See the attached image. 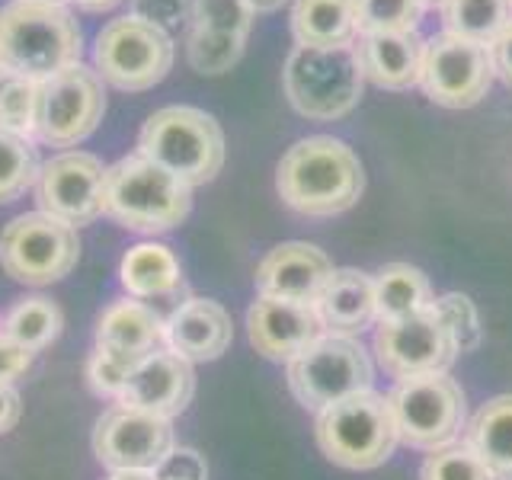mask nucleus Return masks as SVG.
Masks as SVG:
<instances>
[{
    "instance_id": "nucleus-1",
    "label": "nucleus",
    "mask_w": 512,
    "mask_h": 480,
    "mask_svg": "<svg viewBox=\"0 0 512 480\" xmlns=\"http://www.w3.org/2000/svg\"><path fill=\"white\" fill-rule=\"evenodd\" d=\"M276 189L298 215L333 218L359 202L365 173L346 141L314 135L285 151L276 170Z\"/></svg>"
},
{
    "instance_id": "nucleus-2",
    "label": "nucleus",
    "mask_w": 512,
    "mask_h": 480,
    "mask_svg": "<svg viewBox=\"0 0 512 480\" xmlns=\"http://www.w3.org/2000/svg\"><path fill=\"white\" fill-rule=\"evenodd\" d=\"M84 36L64 4H39V0H13L0 10V68L45 80L71 64H80Z\"/></svg>"
},
{
    "instance_id": "nucleus-3",
    "label": "nucleus",
    "mask_w": 512,
    "mask_h": 480,
    "mask_svg": "<svg viewBox=\"0 0 512 480\" xmlns=\"http://www.w3.org/2000/svg\"><path fill=\"white\" fill-rule=\"evenodd\" d=\"M138 154L186 186H202L212 183L224 167V132L205 109L164 106L144 122Z\"/></svg>"
},
{
    "instance_id": "nucleus-4",
    "label": "nucleus",
    "mask_w": 512,
    "mask_h": 480,
    "mask_svg": "<svg viewBox=\"0 0 512 480\" xmlns=\"http://www.w3.org/2000/svg\"><path fill=\"white\" fill-rule=\"evenodd\" d=\"M106 215L138 234H160L183 224L192 208V186L141 154L106 167Z\"/></svg>"
},
{
    "instance_id": "nucleus-5",
    "label": "nucleus",
    "mask_w": 512,
    "mask_h": 480,
    "mask_svg": "<svg viewBox=\"0 0 512 480\" xmlns=\"http://www.w3.org/2000/svg\"><path fill=\"white\" fill-rule=\"evenodd\" d=\"M362 61L356 45H295L285 64V93L298 116L336 122L359 106Z\"/></svg>"
},
{
    "instance_id": "nucleus-6",
    "label": "nucleus",
    "mask_w": 512,
    "mask_h": 480,
    "mask_svg": "<svg viewBox=\"0 0 512 480\" xmlns=\"http://www.w3.org/2000/svg\"><path fill=\"white\" fill-rule=\"evenodd\" d=\"M317 445L333 464L349 471H372L394 455L397 426L388 397L375 391L352 394L317 413Z\"/></svg>"
},
{
    "instance_id": "nucleus-7",
    "label": "nucleus",
    "mask_w": 512,
    "mask_h": 480,
    "mask_svg": "<svg viewBox=\"0 0 512 480\" xmlns=\"http://www.w3.org/2000/svg\"><path fill=\"white\" fill-rule=\"evenodd\" d=\"M288 388L301 407L320 413L352 394L372 391V359L356 336L320 333L308 349L288 359Z\"/></svg>"
},
{
    "instance_id": "nucleus-8",
    "label": "nucleus",
    "mask_w": 512,
    "mask_h": 480,
    "mask_svg": "<svg viewBox=\"0 0 512 480\" xmlns=\"http://www.w3.org/2000/svg\"><path fill=\"white\" fill-rule=\"evenodd\" d=\"M397 442L423 452L452 445L464 426V391L445 372L397 381L388 394Z\"/></svg>"
},
{
    "instance_id": "nucleus-9",
    "label": "nucleus",
    "mask_w": 512,
    "mask_h": 480,
    "mask_svg": "<svg viewBox=\"0 0 512 480\" xmlns=\"http://www.w3.org/2000/svg\"><path fill=\"white\" fill-rule=\"evenodd\" d=\"M106 112L103 77L87 64H71L39 80L36 90V141L48 148H74L96 132Z\"/></svg>"
},
{
    "instance_id": "nucleus-10",
    "label": "nucleus",
    "mask_w": 512,
    "mask_h": 480,
    "mask_svg": "<svg viewBox=\"0 0 512 480\" xmlns=\"http://www.w3.org/2000/svg\"><path fill=\"white\" fill-rule=\"evenodd\" d=\"M80 260L77 228L45 212L13 218L0 234V266L23 285H52Z\"/></svg>"
},
{
    "instance_id": "nucleus-11",
    "label": "nucleus",
    "mask_w": 512,
    "mask_h": 480,
    "mask_svg": "<svg viewBox=\"0 0 512 480\" xmlns=\"http://www.w3.org/2000/svg\"><path fill=\"white\" fill-rule=\"evenodd\" d=\"M93 58L96 74L106 84L138 93L167 77L173 64V42L157 26L135 20V16H122V20H112L96 36Z\"/></svg>"
},
{
    "instance_id": "nucleus-12",
    "label": "nucleus",
    "mask_w": 512,
    "mask_h": 480,
    "mask_svg": "<svg viewBox=\"0 0 512 480\" xmlns=\"http://www.w3.org/2000/svg\"><path fill=\"white\" fill-rule=\"evenodd\" d=\"M493 58L490 45L452 36H432L423 45V71L420 87L432 103L445 109H468L487 96L493 84Z\"/></svg>"
},
{
    "instance_id": "nucleus-13",
    "label": "nucleus",
    "mask_w": 512,
    "mask_h": 480,
    "mask_svg": "<svg viewBox=\"0 0 512 480\" xmlns=\"http://www.w3.org/2000/svg\"><path fill=\"white\" fill-rule=\"evenodd\" d=\"M103 189L106 167L100 157L87 151H64L42 164L36 176L39 212L71 224V228H80V224H90L106 215Z\"/></svg>"
},
{
    "instance_id": "nucleus-14",
    "label": "nucleus",
    "mask_w": 512,
    "mask_h": 480,
    "mask_svg": "<svg viewBox=\"0 0 512 480\" xmlns=\"http://www.w3.org/2000/svg\"><path fill=\"white\" fill-rule=\"evenodd\" d=\"M173 445L170 420L128 404L109 407L93 429V455L109 471H154Z\"/></svg>"
},
{
    "instance_id": "nucleus-15",
    "label": "nucleus",
    "mask_w": 512,
    "mask_h": 480,
    "mask_svg": "<svg viewBox=\"0 0 512 480\" xmlns=\"http://www.w3.org/2000/svg\"><path fill=\"white\" fill-rule=\"evenodd\" d=\"M375 352L384 372L397 381L445 372L458 356L452 333L442 324L436 308L381 324L375 333Z\"/></svg>"
},
{
    "instance_id": "nucleus-16",
    "label": "nucleus",
    "mask_w": 512,
    "mask_h": 480,
    "mask_svg": "<svg viewBox=\"0 0 512 480\" xmlns=\"http://www.w3.org/2000/svg\"><path fill=\"white\" fill-rule=\"evenodd\" d=\"M333 276V263L324 250L314 244H279L272 247L260 266H256V292L266 298H282V301H298V304H314L324 292V285Z\"/></svg>"
},
{
    "instance_id": "nucleus-17",
    "label": "nucleus",
    "mask_w": 512,
    "mask_h": 480,
    "mask_svg": "<svg viewBox=\"0 0 512 480\" xmlns=\"http://www.w3.org/2000/svg\"><path fill=\"white\" fill-rule=\"evenodd\" d=\"M196 391V375H192V362L176 356L173 349H157L151 356H144L135 372L128 375L119 404L148 410L154 416L173 420L176 413H183Z\"/></svg>"
},
{
    "instance_id": "nucleus-18",
    "label": "nucleus",
    "mask_w": 512,
    "mask_h": 480,
    "mask_svg": "<svg viewBox=\"0 0 512 480\" xmlns=\"http://www.w3.org/2000/svg\"><path fill=\"white\" fill-rule=\"evenodd\" d=\"M247 333L253 349L266 359H295L301 349H308L324 327L314 311V304L282 301L260 295L247 311Z\"/></svg>"
},
{
    "instance_id": "nucleus-19",
    "label": "nucleus",
    "mask_w": 512,
    "mask_h": 480,
    "mask_svg": "<svg viewBox=\"0 0 512 480\" xmlns=\"http://www.w3.org/2000/svg\"><path fill=\"white\" fill-rule=\"evenodd\" d=\"M231 340V314L212 298H186L167 314V349L186 362H215Z\"/></svg>"
},
{
    "instance_id": "nucleus-20",
    "label": "nucleus",
    "mask_w": 512,
    "mask_h": 480,
    "mask_svg": "<svg viewBox=\"0 0 512 480\" xmlns=\"http://www.w3.org/2000/svg\"><path fill=\"white\" fill-rule=\"evenodd\" d=\"M96 346L144 359L167 346V317L148 301L122 298L103 311L100 324H96Z\"/></svg>"
},
{
    "instance_id": "nucleus-21",
    "label": "nucleus",
    "mask_w": 512,
    "mask_h": 480,
    "mask_svg": "<svg viewBox=\"0 0 512 480\" xmlns=\"http://www.w3.org/2000/svg\"><path fill=\"white\" fill-rule=\"evenodd\" d=\"M423 39L416 32H381V36H362L359 61L362 74L381 90H410L420 84L423 71Z\"/></svg>"
},
{
    "instance_id": "nucleus-22",
    "label": "nucleus",
    "mask_w": 512,
    "mask_h": 480,
    "mask_svg": "<svg viewBox=\"0 0 512 480\" xmlns=\"http://www.w3.org/2000/svg\"><path fill=\"white\" fill-rule=\"evenodd\" d=\"M314 311L327 333H359L375 320V279L362 269H333L330 282L314 301Z\"/></svg>"
},
{
    "instance_id": "nucleus-23",
    "label": "nucleus",
    "mask_w": 512,
    "mask_h": 480,
    "mask_svg": "<svg viewBox=\"0 0 512 480\" xmlns=\"http://www.w3.org/2000/svg\"><path fill=\"white\" fill-rule=\"evenodd\" d=\"M119 279L128 298L138 301H164L183 288V269L176 253L167 244H138L122 256Z\"/></svg>"
},
{
    "instance_id": "nucleus-24",
    "label": "nucleus",
    "mask_w": 512,
    "mask_h": 480,
    "mask_svg": "<svg viewBox=\"0 0 512 480\" xmlns=\"http://www.w3.org/2000/svg\"><path fill=\"white\" fill-rule=\"evenodd\" d=\"M464 445L487 464L493 480H512V394L487 400L471 416Z\"/></svg>"
},
{
    "instance_id": "nucleus-25",
    "label": "nucleus",
    "mask_w": 512,
    "mask_h": 480,
    "mask_svg": "<svg viewBox=\"0 0 512 480\" xmlns=\"http://www.w3.org/2000/svg\"><path fill=\"white\" fill-rule=\"evenodd\" d=\"M292 36L298 45H352L356 39L352 0H295Z\"/></svg>"
},
{
    "instance_id": "nucleus-26",
    "label": "nucleus",
    "mask_w": 512,
    "mask_h": 480,
    "mask_svg": "<svg viewBox=\"0 0 512 480\" xmlns=\"http://www.w3.org/2000/svg\"><path fill=\"white\" fill-rule=\"evenodd\" d=\"M432 288L423 269L410 263H388L375 276V317L381 324L400 320L410 314H420L432 308Z\"/></svg>"
},
{
    "instance_id": "nucleus-27",
    "label": "nucleus",
    "mask_w": 512,
    "mask_h": 480,
    "mask_svg": "<svg viewBox=\"0 0 512 480\" xmlns=\"http://www.w3.org/2000/svg\"><path fill=\"white\" fill-rule=\"evenodd\" d=\"M445 32L490 45L512 23V0H445Z\"/></svg>"
},
{
    "instance_id": "nucleus-28",
    "label": "nucleus",
    "mask_w": 512,
    "mask_h": 480,
    "mask_svg": "<svg viewBox=\"0 0 512 480\" xmlns=\"http://www.w3.org/2000/svg\"><path fill=\"white\" fill-rule=\"evenodd\" d=\"M0 333H7L10 340H16L20 346L39 352L48 343L58 340V333H61V311H58L55 301H48L42 295L23 298V301H16L13 308H10V314L4 317Z\"/></svg>"
},
{
    "instance_id": "nucleus-29",
    "label": "nucleus",
    "mask_w": 512,
    "mask_h": 480,
    "mask_svg": "<svg viewBox=\"0 0 512 480\" xmlns=\"http://www.w3.org/2000/svg\"><path fill=\"white\" fill-rule=\"evenodd\" d=\"M359 36H381V32H416L423 16L420 0H352Z\"/></svg>"
},
{
    "instance_id": "nucleus-30",
    "label": "nucleus",
    "mask_w": 512,
    "mask_h": 480,
    "mask_svg": "<svg viewBox=\"0 0 512 480\" xmlns=\"http://www.w3.org/2000/svg\"><path fill=\"white\" fill-rule=\"evenodd\" d=\"M244 45H247V39L224 36V32L199 29V26H186V58L192 64V71L208 74V77L231 71L240 61V55H244Z\"/></svg>"
},
{
    "instance_id": "nucleus-31",
    "label": "nucleus",
    "mask_w": 512,
    "mask_h": 480,
    "mask_svg": "<svg viewBox=\"0 0 512 480\" xmlns=\"http://www.w3.org/2000/svg\"><path fill=\"white\" fill-rule=\"evenodd\" d=\"M36 80L0 68V132L36 138Z\"/></svg>"
},
{
    "instance_id": "nucleus-32",
    "label": "nucleus",
    "mask_w": 512,
    "mask_h": 480,
    "mask_svg": "<svg viewBox=\"0 0 512 480\" xmlns=\"http://www.w3.org/2000/svg\"><path fill=\"white\" fill-rule=\"evenodd\" d=\"M39 157L29 138L0 132V202H13L29 186H36Z\"/></svg>"
},
{
    "instance_id": "nucleus-33",
    "label": "nucleus",
    "mask_w": 512,
    "mask_h": 480,
    "mask_svg": "<svg viewBox=\"0 0 512 480\" xmlns=\"http://www.w3.org/2000/svg\"><path fill=\"white\" fill-rule=\"evenodd\" d=\"M253 20H256V16L250 13V7L244 4V0H192L189 26L247 39Z\"/></svg>"
},
{
    "instance_id": "nucleus-34",
    "label": "nucleus",
    "mask_w": 512,
    "mask_h": 480,
    "mask_svg": "<svg viewBox=\"0 0 512 480\" xmlns=\"http://www.w3.org/2000/svg\"><path fill=\"white\" fill-rule=\"evenodd\" d=\"M420 480H493V474L468 445H445L429 452Z\"/></svg>"
},
{
    "instance_id": "nucleus-35",
    "label": "nucleus",
    "mask_w": 512,
    "mask_h": 480,
    "mask_svg": "<svg viewBox=\"0 0 512 480\" xmlns=\"http://www.w3.org/2000/svg\"><path fill=\"white\" fill-rule=\"evenodd\" d=\"M432 308L442 317V324L452 333V343L458 352H471L480 346V336H484V327H480V317L477 308L468 295H458V292H448L442 298L432 301Z\"/></svg>"
},
{
    "instance_id": "nucleus-36",
    "label": "nucleus",
    "mask_w": 512,
    "mask_h": 480,
    "mask_svg": "<svg viewBox=\"0 0 512 480\" xmlns=\"http://www.w3.org/2000/svg\"><path fill=\"white\" fill-rule=\"evenodd\" d=\"M141 362V356H128V352L119 349H103L93 346V356L87 362V381L90 388L100 397H122V388L128 375L135 372V365Z\"/></svg>"
},
{
    "instance_id": "nucleus-37",
    "label": "nucleus",
    "mask_w": 512,
    "mask_h": 480,
    "mask_svg": "<svg viewBox=\"0 0 512 480\" xmlns=\"http://www.w3.org/2000/svg\"><path fill=\"white\" fill-rule=\"evenodd\" d=\"M132 16L170 36V32L189 26L192 0H132Z\"/></svg>"
},
{
    "instance_id": "nucleus-38",
    "label": "nucleus",
    "mask_w": 512,
    "mask_h": 480,
    "mask_svg": "<svg viewBox=\"0 0 512 480\" xmlns=\"http://www.w3.org/2000/svg\"><path fill=\"white\" fill-rule=\"evenodd\" d=\"M154 480H208V464L196 448L173 445L154 468Z\"/></svg>"
},
{
    "instance_id": "nucleus-39",
    "label": "nucleus",
    "mask_w": 512,
    "mask_h": 480,
    "mask_svg": "<svg viewBox=\"0 0 512 480\" xmlns=\"http://www.w3.org/2000/svg\"><path fill=\"white\" fill-rule=\"evenodd\" d=\"M32 356L36 352L10 340L7 333H0V384H13L32 368Z\"/></svg>"
},
{
    "instance_id": "nucleus-40",
    "label": "nucleus",
    "mask_w": 512,
    "mask_h": 480,
    "mask_svg": "<svg viewBox=\"0 0 512 480\" xmlns=\"http://www.w3.org/2000/svg\"><path fill=\"white\" fill-rule=\"evenodd\" d=\"M490 58H493V71L503 77L506 87H512V23L490 42Z\"/></svg>"
},
{
    "instance_id": "nucleus-41",
    "label": "nucleus",
    "mask_w": 512,
    "mask_h": 480,
    "mask_svg": "<svg viewBox=\"0 0 512 480\" xmlns=\"http://www.w3.org/2000/svg\"><path fill=\"white\" fill-rule=\"evenodd\" d=\"M20 413H23L20 391H16L13 384H0V436L20 423Z\"/></svg>"
},
{
    "instance_id": "nucleus-42",
    "label": "nucleus",
    "mask_w": 512,
    "mask_h": 480,
    "mask_svg": "<svg viewBox=\"0 0 512 480\" xmlns=\"http://www.w3.org/2000/svg\"><path fill=\"white\" fill-rule=\"evenodd\" d=\"M244 4L250 7V13L253 16H263V13H276V10H282L288 0H244Z\"/></svg>"
},
{
    "instance_id": "nucleus-43",
    "label": "nucleus",
    "mask_w": 512,
    "mask_h": 480,
    "mask_svg": "<svg viewBox=\"0 0 512 480\" xmlns=\"http://www.w3.org/2000/svg\"><path fill=\"white\" fill-rule=\"evenodd\" d=\"M71 4L80 7V10H87V13H103V10L119 7L122 0H71Z\"/></svg>"
},
{
    "instance_id": "nucleus-44",
    "label": "nucleus",
    "mask_w": 512,
    "mask_h": 480,
    "mask_svg": "<svg viewBox=\"0 0 512 480\" xmlns=\"http://www.w3.org/2000/svg\"><path fill=\"white\" fill-rule=\"evenodd\" d=\"M109 480H154V471H112Z\"/></svg>"
},
{
    "instance_id": "nucleus-45",
    "label": "nucleus",
    "mask_w": 512,
    "mask_h": 480,
    "mask_svg": "<svg viewBox=\"0 0 512 480\" xmlns=\"http://www.w3.org/2000/svg\"><path fill=\"white\" fill-rule=\"evenodd\" d=\"M420 4H423V7H442L445 0H420Z\"/></svg>"
},
{
    "instance_id": "nucleus-46",
    "label": "nucleus",
    "mask_w": 512,
    "mask_h": 480,
    "mask_svg": "<svg viewBox=\"0 0 512 480\" xmlns=\"http://www.w3.org/2000/svg\"><path fill=\"white\" fill-rule=\"evenodd\" d=\"M39 4H64V0H39Z\"/></svg>"
}]
</instances>
